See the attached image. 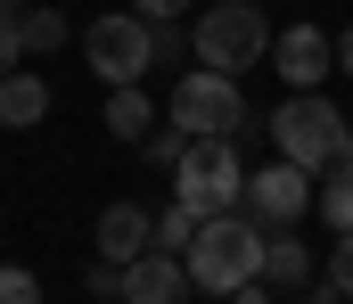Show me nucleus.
I'll list each match as a JSON object with an SVG mask.
<instances>
[{"label":"nucleus","mask_w":353,"mask_h":304,"mask_svg":"<svg viewBox=\"0 0 353 304\" xmlns=\"http://www.w3.org/2000/svg\"><path fill=\"white\" fill-rule=\"evenodd\" d=\"M271 148H279L288 165H304L312 181L353 173V123L337 115L329 91H288V99L271 107Z\"/></svg>","instance_id":"nucleus-1"},{"label":"nucleus","mask_w":353,"mask_h":304,"mask_svg":"<svg viewBox=\"0 0 353 304\" xmlns=\"http://www.w3.org/2000/svg\"><path fill=\"white\" fill-rule=\"evenodd\" d=\"M263 222L247 214V205H230V214H205V230L189 239V280H197V296H239V288H255L263 280Z\"/></svg>","instance_id":"nucleus-2"},{"label":"nucleus","mask_w":353,"mask_h":304,"mask_svg":"<svg viewBox=\"0 0 353 304\" xmlns=\"http://www.w3.org/2000/svg\"><path fill=\"white\" fill-rule=\"evenodd\" d=\"M271 17L255 0H214V8H197V25H189V50H197V66H222V74H247L255 58H271Z\"/></svg>","instance_id":"nucleus-3"},{"label":"nucleus","mask_w":353,"mask_h":304,"mask_svg":"<svg viewBox=\"0 0 353 304\" xmlns=\"http://www.w3.org/2000/svg\"><path fill=\"white\" fill-rule=\"evenodd\" d=\"M173 198L197 205V214H230V205H247V165H239V140H230V132L189 140V156L173 165Z\"/></svg>","instance_id":"nucleus-4"},{"label":"nucleus","mask_w":353,"mask_h":304,"mask_svg":"<svg viewBox=\"0 0 353 304\" xmlns=\"http://www.w3.org/2000/svg\"><path fill=\"white\" fill-rule=\"evenodd\" d=\"M83 58H90V74H99L107 91H123V83H148V66H157V25H148L140 8L90 17V33H83Z\"/></svg>","instance_id":"nucleus-5"},{"label":"nucleus","mask_w":353,"mask_h":304,"mask_svg":"<svg viewBox=\"0 0 353 304\" xmlns=\"http://www.w3.org/2000/svg\"><path fill=\"white\" fill-rule=\"evenodd\" d=\"M173 123L189 132V140H205V132H230V140H247V132H255L239 74H222V66H197V74H181V83H173Z\"/></svg>","instance_id":"nucleus-6"},{"label":"nucleus","mask_w":353,"mask_h":304,"mask_svg":"<svg viewBox=\"0 0 353 304\" xmlns=\"http://www.w3.org/2000/svg\"><path fill=\"white\" fill-rule=\"evenodd\" d=\"M304 205H321V198H312V173H304V165L271 156L263 173H247V214H255L263 230H296V222H304Z\"/></svg>","instance_id":"nucleus-7"},{"label":"nucleus","mask_w":353,"mask_h":304,"mask_svg":"<svg viewBox=\"0 0 353 304\" xmlns=\"http://www.w3.org/2000/svg\"><path fill=\"white\" fill-rule=\"evenodd\" d=\"M271 66H279L288 91H321V83L337 74V41H329L321 25H288V33L271 41Z\"/></svg>","instance_id":"nucleus-8"},{"label":"nucleus","mask_w":353,"mask_h":304,"mask_svg":"<svg viewBox=\"0 0 353 304\" xmlns=\"http://www.w3.org/2000/svg\"><path fill=\"white\" fill-rule=\"evenodd\" d=\"M123 304H197V280H189L181 255L148 247V255L132 263V280H123Z\"/></svg>","instance_id":"nucleus-9"},{"label":"nucleus","mask_w":353,"mask_h":304,"mask_svg":"<svg viewBox=\"0 0 353 304\" xmlns=\"http://www.w3.org/2000/svg\"><path fill=\"white\" fill-rule=\"evenodd\" d=\"M148 247H157V214H148V205L115 198L107 214H99V255H115V263H140Z\"/></svg>","instance_id":"nucleus-10"},{"label":"nucleus","mask_w":353,"mask_h":304,"mask_svg":"<svg viewBox=\"0 0 353 304\" xmlns=\"http://www.w3.org/2000/svg\"><path fill=\"white\" fill-rule=\"evenodd\" d=\"M41 115H50V83L25 74V66H8V74H0V123L25 132V123H41Z\"/></svg>","instance_id":"nucleus-11"},{"label":"nucleus","mask_w":353,"mask_h":304,"mask_svg":"<svg viewBox=\"0 0 353 304\" xmlns=\"http://www.w3.org/2000/svg\"><path fill=\"white\" fill-rule=\"evenodd\" d=\"M312 280V247L296 230H271L263 239V288H304Z\"/></svg>","instance_id":"nucleus-12"},{"label":"nucleus","mask_w":353,"mask_h":304,"mask_svg":"<svg viewBox=\"0 0 353 304\" xmlns=\"http://www.w3.org/2000/svg\"><path fill=\"white\" fill-rule=\"evenodd\" d=\"M107 132H115V140H148V132H157V107H148V91H140V83L107 91Z\"/></svg>","instance_id":"nucleus-13"},{"label":"nucleus","mask_w":353,"mask_h":304,"mask_svg":"<svg viewBox=\"0 0 353 304\" xmlns=\"http://www.w3.org/2000/svg\"><path fill=\"white\" fill-rule=\"evenodd\" d=\"M197 230H205V214H197V205H165V214H157V247H165V255H189V239H197Z\"/></svg>","instance_id":"nucleus-14"},{"label":"nucleus","mask_w":353,"mask_h":304,"mask_svg":"<svg viewBox=\"0 0 353 304\" xmlns=\"http://www.w3.org/2000/svg\"><path fill=\"white\" fill-rule=\"evenodd\" d=\"M74 41V17H58V8H25V50H66Z\"/></svg>","instance_id":"nucleus-15"},{"label":"nucleus","mask_w":353,"mask_h":304,"mask_svg":"<svg viewBox=\"0 0 353 304\" xmlns=\"http://www.w3.org/2000/svg\"><path fill=\"white\" fill-rule=\"evenodd\" d=\"M123 280H132V263H115V255H99L83 272V288H90V304H123Z\"/></svg>","instance_id":"nucleus-16"},{"label":"nucleus","mask_w":353,"mask_h":304,"mask_svg":"<svg viewBox=\"0 0 353 304\" xmlns=\"http://www.w3.org/2000/svg\"><path fill=\"white\" fill-rule=\"evenodd\" d=\"M321 214H329L337 230H353V173H329V181H321Z\"/></svg>","instance_id":"nucleus-17"},{"label":"nucleus","mask_w":353,"mask_h":304,"mask_svg":"<svg viewBox=\"0 0 353 304\" xmlns=\"http://www.w3.org/2000/svg\"><path fill=\"white\" fill-rule=\"evenodd\" d=\"M0 304H41V280L25 263H0Z\"/></svg>","instance_id":"nucleus-18"},{"label":"nucleus","mask_w":353,"mask_h":304,"mask_svg":"<svg viewBox=\"0 0 353 304\" xmlns=\"http://www.w3.org/2000/svg\"><path fill=\"white\" fill-rule=\"evenodd\" d=\"M17 58H25V17H17V8L0 0V74H8Z\"/></svg>","instance_id":"nucleus-19"},{"label":"nucleus","mask_w":353,"mask_h":304,"mask_svg":"<svg viewBox=\"0 0 353 304\" xmlns=\"http://www.w3.org/2000/svg\"><path fill=\"white\" fill-rule=\"evenodd\" d=\"M329 296H353V230H337V255H329Z\"/></svg>","instance_id":"nucleus-20"},{"label":"nucleus","mask_w":353,"mask_h":304,"mask_svg":"<svg viewBox=\"0 0 353 304\" xmlns=\"http://www.w3.org/2000/svg\"><path fill=\"white\" fill-rule=\"evenodd\" d=\"M132 8H140V17H148V25H181V17H189V8H197V0H132Z\"/></svg>","instance_id":"nucleus-21"},{"label":"nucleus","mask_w":353,"mask_h":304,"mask_svg":"<svg viewBox=\"0 0 353 304\" xmlns=\"http://www.w3.org/2000/svg\"><path fill=\"white\" fill-rule=\"evenodd\" d=\"M189 58V33H173V25H157V66H181Z\"/></svg>","instance_id":"nucleus-22"},{"label":"nucleus","mask_w":353,"mask_h":304,"mask_svg":"<svg viewBox=\"0 0 353 304\" xmlns=\"http://www.w3.org/2000/svg\"><path fill=\"white\" fill-rule=\"evenodd\" d=\"M337 74H353V25L337 33Z\"/></svg>","instance_id":"nucleus-23"},{"label":"nucleus","mask_w":353,"mask_h":304,"mask_svg":"<svg viewBox=\"0 0 353 304\" xmlns=\"http://www.w3.org/2000/svg\"><path fill=\"white\" fill-rule=\"evenodd\" d=\"M230 304H271V288H263V280H255V288H239V296H230Z\"/></svg>","instance_id":"nucleus-24"},{"label":"nucleus","mask_w":353,"mask_h":304,"mask_svg":"<svg viewBox=\"0 0 353 304\" xmlns=\"http://www.w3.org/2000/svg\"><path fill=\"white\" fill-rule=\"evenodd\" d=\"M312 304H345V296H329V288H321V296H312Z\"/></svg>","instance_id":"nucleus-25"}]
</instances>
